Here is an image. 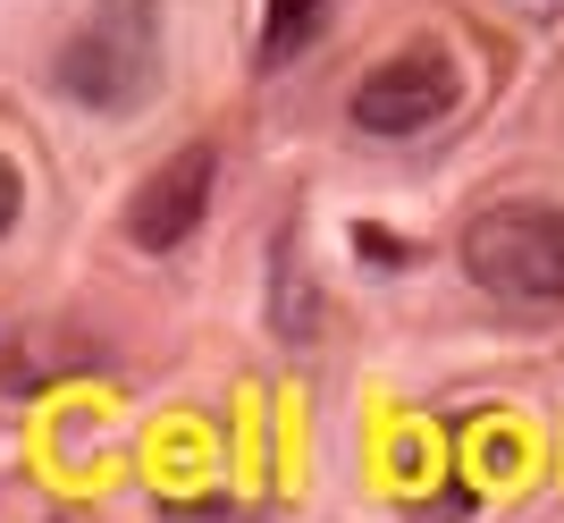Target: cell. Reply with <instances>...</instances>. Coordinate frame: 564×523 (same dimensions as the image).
Returning <instances> with one entry per match:
<instances>
[{
	"label": "cell",
	"mask_w": 564,
	"mask_h": 523,
	"mask_svg": "<svg viewBox=\"0 0 564 523\" xmlns=\"http://www.w3.org/2000/svg\"><path fill=\"white\" fill-rule=\"evenodd\" d=\"M161 76V0H94L59 51V94L85 110H135Z\"/></svg>",
	"instance_id": "1"
},
{
	"label": "cell",
	"mask_w": 564,
	"mask_h": 523,
	"mask_svg": "<svg viewBox=\"0 0 564 523\" xmlns=\"http://www.w3.org/2000/svg\"><path fill=\"white\" fill-rule=\"evenodd\" d=\"M464 270L497 305H556L564 296V212L556 203H489V212H471Z\"/></svg>",
	"instance_id": "2"
},
{
	"label": "cell",
	"mask_w": 564,
	"mask_h": 523,
	"mask_svg": "<svg viewBox=\"0 0 564 523\" xmlns=\"http://www.w3.org/2000/svg\"><path fill=\"white\" fill-rule=\"evenodd\" d=\"M455 94H464V76L447 51H397L388 68L354 85V127L362 136H422L455 110Z\"/></svg>",
	"instance_id": "3"
},
{
	"label": "cell",
	"mask_w": 564,
	"mask_h": 523,
	"mask_svg": "<svg viewBox=\"0 0 564 523\" xmlns=\"http://www.w3.org/2000/svg\"><path fill=\"white\" fill-rule=\"evenodd\" d=\"M212 178H219V152H212V143H186L177 161H161L135 186V203H127V237H135L143 254L186 245L194 228H203V212H212Z\"/></svg>",
	"instance_id": "4"
},
{
	"label": "cell",
	"mask_w": 564,
	"mask_h": 523,
	"mask_svg": "<svg viewBox=\"0 0 564 523\" xmlns=\"http://www.w3.org/2000/svg\"><path fill=\"white\" fill-rule=\"evenodd\" d=\"M321 18H329V0H261V68H286L321 34Z\"/></svg>",
	"instance_id": "5"
},
{
	"label": "cell",
	"mask_w": 564,
	"mask_h": 523,
	"mask_svg": "<svg viewBox=\"0 0 564 523\" xmlns=\"http://www.w3.org/2000/svg\"><path fill=\"white\" fill-rule=\"evenodd\" d=\"M354 254H371V262H388V270H397V262H404V237H388V228H354Z\"/></svg>",
	"instance_id": "6"
},
{
	"label": "cell",
	"mask_w": 564,
	"mask_h": 523,
	"mask_svg": "<svg viewBox=\"0 0 564 523\" xmlns=\"http://www.w3.org/2000/svg\"><path fill=\"white\" fill-rule=\"evenodd\" d=\"M25 186H18V169H9V152H0V237H9V220H18Z\"/></svg>",
	"instance_id": "7"
},
{
	"label": "cell",
	"mask_w": 564,
	"mask_h": 523,
	"mask_svg": "<svg viewBox=\"0 0 564 523\" xmlns=\"http://www.w3.org/2000/svg\"><path fill=\"white\" fill-rule=\"evenodd\" d=\"M169 523H245V506H169Z\"/></svg>",
	"instance_id": "8"
}]
</instances>
